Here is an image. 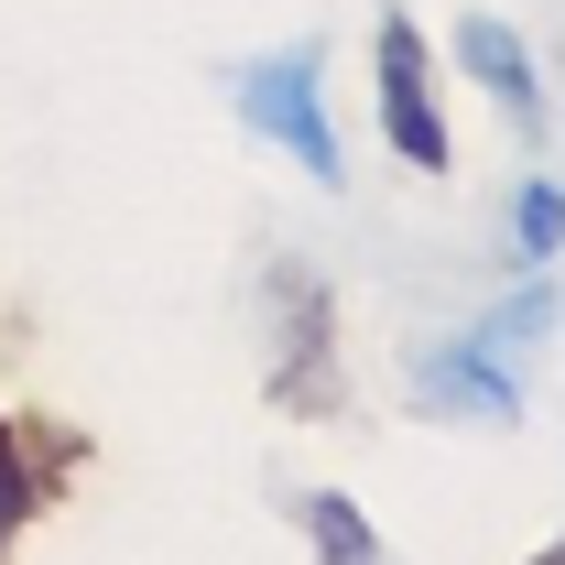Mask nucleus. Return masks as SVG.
<instances>
[{
  "instance_id": "nucleus-3",
  "label": "nucleus",
  "mask_w": 565,
  "mask_h": 565,
  "mask_svg": "<svg viewBox=\"0 0 565 565\" xmlns=\"http://www.w3.org/2000/svg\"><path fill=\"white\" fill-rule=\"evenodd\" d=\"M370 87H381V141H392L414 174H446V163H457V141H446V66H435V44H424V22L403 0H381Z\"/></svg>"
},
{
  "instance_id": "nucleus-9",
  "label": "nucleus",
  "mask_w": 565,
  "mask_h": 565,
  "mask_svg": "<svg viewBox=\"0 0 565 565\" xmlns=\"http://www.w3.org/2000/svg\"><path fill=\"white\" fill-rule=\"evenodd\" d=\"M44 511V479H33V446H22V414H0V555L33 533Z\"/></svg>"
},
{
  "instance_id": "nucleus-6",
  "label": "nucleus",
  "mask_w": 565,
  "mask_h": 565,
  "mask_svg": "<svg viewBox=\"0 0 565 565\" xmlns=\"http://www.w3.org/2000/svg\"><path fill=\"white\" fill-rule=\"evenodd\" d=\"M555 316H565L555 262H522V282L500 294V305L479 316V327H468V338H479V349H500V359H522V349H544V338H555Z\"/></svg>"
},
{
  "instance_id": "nucleus-1",
  "label": "nucleus",
  "mask_w": 565,
  "mask_h": 565,
  "mask_svg": "<svg viewBox=\"0 0 565 565\" xmlns=\"http://www.w3.org/2000/svg\"><path fill=\"white\" fill-rule=\"evenodd\" d=\"M228 109L250 120V141H273L305 185H327V196L349 185V152H338V120H327V44H316V33H294L273 55L228 66Z\"/></svg>"
},
{
  "instance_id": "nucleus-7",
  "label": "nucleus",
  "mask_w": 565,
  "mask_h": 565,
  "mask_svg": "<svg viewBox=\"0 0 565 565\" xmlns=\"http://www.w3.org/2000/svg\"><path fill=\"white\" fill-rule=\"evenodd\" d=\"M294 533H305L316 555H338V565H381V522H370L349 490H294Z\"/></svg>"
},
{
  "instance_id": "nucleus-10",
  "label": "nucleus",
  "mask_w": 565,
  "mask_h": 565,
  "mask_svg": "<svg viewBox=\"0 0 565 565\" xmlns=\"http://www.w3.org/2000/svg\"><path fill=\"white\" fill-rule=\"evenodd\" d=\"M22 446H33V479H44V500H55L76 468H87V435H76V424H55V414H33V424H22Z\"/></svg>"
},
{
  "instance_id": "nucleus-8",
  "label": "nucleus",
  "mask_w": 565,
  "mask_h": 565,
  "mask_svg": "<svg viewBox=\"0 0 565 565\" xmlns=\"http://www.w3.org/2000/svg\"><path fill=\"white\" fill-rule=\"evenodd\" d=\"M511 262H565V185L555 174L511 185Z\"/></svg>"
},
{
  "instance_id": "nucleus-5",
  "label": "nucleus",
  "mask_w": 565,
  "mask_h": 565,
  "mask_svg": "<svg viewBox=\"0 0 565 565\" xmlns=\"http://www.w3.org/2000/svg\"><path fill=\"white\" fill-rule=\"evenodd\" d=\"M446 55L468 66V87H490V98H500V120H511V131L544 152V131H555V109H544V66H533V44H522L500 11H468Z\"/></svg>"
},
{
  "instance_id": "nucleus-4",
  "label": "nucleus",
  "mask_w": 565,
  "mask_h": 565,
  "mask_svg": "<svg viewBox=\"0 0 565 565\" xmlns=\"http://www.w3.org/2000/svg\"><path fill=\"white\" fill-rule=\"evenodd\" d=\"M403 381H414V403L435 424H522V381H511V359L479 349V338H424L403 359Z\"/></svg>"
},
{
  "instance_id": "nucleus-2",
  "label": "nucleus",
  "mask_w": 565,
  "mask_h": 565,
  "mask_svg": "<svg viewBox=\"0 0 565 565\" xmlns=\"http://www.w3.org/2000/svg\"><path fill=\"white\" fill-rule=\"evenodd\" d=\"M262 316H273V370H262V403L294 424L349 414V370H338V294L305 273V262H262Z\"/></svg>"
}]
</instances>
